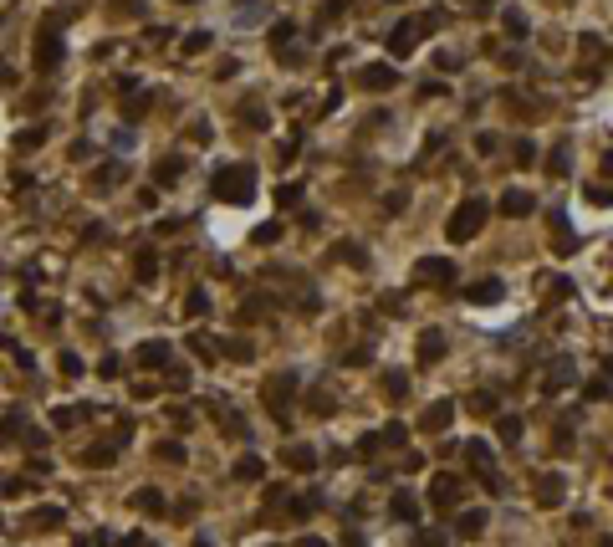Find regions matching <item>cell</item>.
Returning a JSON list of instances; mask_svg holds the SVG:
<instances>
[{"instance_id":"6da1fadb","label":"cell","mask_w":613,"mask_h":547,"mask_svg":"<svg viewBox=\"0 0 613 547\" xmlns=\"http://www.w3.org/2000/svg\"><path fill=\"white\" fill-rule=\"evenodd\" d=\"M215 194L225 205H251V194H256V169L251 164H225L215 174Z\"/></svg>"},{"instance_id":"7a4b0ae2","label":"cell","mask_w":613,"mask_h":547,"mask_svg":"<svg viewBox=\"0 0 613 547\" xmlns=\"http://www.w3.org/2000/svg\"><path fill=\"white\" fill-rule=\"evenodd\" d=\"M480 225H486V200H465L460 205V210H455L450 215V225H445V236L455 241V245H465V241H471L475 236V230Z\"/></svg>"},{"instance_id":"3957f363","label":"cell","mask_w":613,"mask_h":547,"mask_svg":"<svg viewBox=\"0 0 613 547\" xmlns=\"http://www.w3.org/2000/svg\"><path fill=\"white\" fill-rule=\"evenodd\" d=\"M296 384H302V379H296V373H276V379H266V389H261V399H266V409L276 414L281 425L292 420V394H296Z\"/></svg>"},{"instance_id":"277c9868","label":"cell","mask_w":613,"mask_h":547,"mask_svg":"<svg viewBox=\"0 0 613 547\" xmlns=\"http://www.w3.org/2000/svg\"><path fill=\"white\" fill-rule=\"evenodd\" d=\"M31 62H36V72H57L62 67V41H57V16H46L41 21V36H36V51H31Z\"/></svg>"},{"instance_id":"5b68a950","label":"cell","mask_w":613,"mask_h":547,"mask_svg":"<svg viewBox=\"0 0 613 547\" xmlns=\"http://www.w3.org/2000/svg\"><path fill=\"white\" fill-rule=\"evenodd\" d=\"M435 26V16H414V21H399L394 36H388V46H394V57H409L414 46H419V31H429Z\"/></svg>"},{"instance_id":"8992f818","label":"cell","mask_w":613,"mask_h":547,"mask_svg":"<svg viewBox=\"0 0 613 547\" xmlns=\"http://www.w3.org/2000/svg\"><path fill=\"white\" fill-rule=\"evenodd\" d=\"M460 450H465V461H471V471L486 481L491 491H501V476H496V465H491V445H486V440H471V445H460Z\"/></svg>"},{"instance_id":"52a82bcc","label":"cell","mask_w":613,"mask_h":547,"mask_svg":"<svg viewBox=\"0 0 613 547\" xmlns=\"http://www.w3.org/2000/svg\"><path fill=\"white\" fill-rule=\"evenodd\" d=\"M414 277H419V281H440V286H450V281H455V266L445 261V256H429V261L414 266Z\"/></svg>"},{"instance_id":"ba28073f","label":"cell","mask_w":613,"mask_h":547,"mask_svg":"<svg viewBox=\"0 0 613 547\" xmlns=\"http://www.w3.org/2000/svg\"><path fill=\"white\" fill-rule=\"evenodd\" d=\"M394 82H399V72H394V67H384V62L363 67V87H368V93H388Z\"/></svg>"},{"instance_id":"9c48e42d","label":"cell","mask_w":613,"mask_h":547,"mask_svg":"<svg viewBox=\"0 0 613 547\" xmlns=\"http://www.w3.org/2000/svg\"><path fill=\"white\" fill-rule=\"evenodd\" d=\"M388 517H394V522H419V501H414L409 491H399V497L388 501Z\"/></svg>"},{"instance_id":"30bf717a","label":"cell","mask_w":613,"mask_h":547,"mask_svg":"<svg viewBox=\"0 0 613 547\" xmlns=\"http://www.w3.org/2000/svg\"><path fill=\"white\" fill-rule=\"evenodd\" d=\"M501 215H516V220L531 215V194H527V189H506V194H501Z\"/></svg>"},{"instance_id":"8fae6325","label":"cell","mask_w":613,"mask_h":547,"mask_svg":"<svg viewBox=\"0 0 613 547\" xmlns=\"http://www.w3.org/2000/svg\"><path fill=\"white\" fill-rule=\"evenodd\" d=\"M537 501L542 506H557V501H563V476H537Z\"/></svg>"},{"instance_id":"7c38bea8","label":"cell","mask_w":613,"mask_h":547,"mask_svg":"<svg viewBox=\"0 0 613 547\" xmlns=\"http://www.w3.org/2000/svg\"><path fill=\"white\" fill-rule=\"evenodd\" d=\"M460 501V481L455 476H435V506H455Z\"/></svg>"},{"instance_id":"4fadbf2b","label":"cell","mask_w":613,"mask_h":547,"mask_svg":"<svg viewBox=\"0 0 613 547\" xmlns=\"http://www.w3.org/2000/svg\"><path fill=\"white\" fill-rule=\"evenodd\" d=\"M450 420H455V409H450V405H429V409H424V429H429V435L450 429Z\"/></svg>"},{"instance_id":"5bb4252c","label":"cell","mask_w":613,"mask_h":547,"mask_svg":"<svg viewBox=\"0 0 613 547\" xmlns=\"http://www.w3.org/2000/svg\"><path fill=\"white\" fill-rule=\"evenodd\" d=\"M62 522V506H41V512H31L21 522V532H36V527H57Z\"/></svg>"},{"instance_id":"9a60e30c","label":"cell","mask_w":613,"mask_h":547,"mask_svg":"<svg viewBox=\"0 0 613 547\" xmlns=\"http://www.w3.org/2000/svg\"><path fill=\"white\" fill-rule=\"evenodd\" d=\"M465 297H471V302H496V297H501V281H496V277H486V281L465 286Z\"/></svg>"},{"instance_id":"2e32d148","label":"cell","mask_w":613,"mask_h":547,"mask_svg":"<svg viewBox=\"0 0 613 547\" xmlns=\"http://www.w3.org/2000/svg\"><path fill=\"white\" fill-rule=\"evenodd\" d=\"M419 358H424V363L445 358V337H440V333H424V337H419Z\"/></svg>"},{"instance_id":"e0dca14e","label":"cell","mask_w":613,"mask_h":547,"mask_svg":"<svg viewBox=\"0 0 613 547\" xmlns=\"http://www.w3.org/2000/svg\"><path fill=\"white\" fill-rule=\"evenodd\" d=\"M286 465H292V471H312L317 455H312V445H292V450H286Z\"/></svg>"},{"instance_id":"ac0fdd59","label":"cell","mask_w":613,"mask_h":547,"mask_svg":"<svg viewBox=\"0 0 613 547\" xmlns=\"http://www.w3.org/2000/svg\"><path fill=\"white\" fill-rule=\"evenodd\" d=\"M138 363H149V369L169 363V343H143V348H138Z\"/></svg>"},{"instance_id":"d6986e66","label":"cell","mask_w":613,"mask_h":547,"mask_svg":"<svg viewBox=\"0 0 613 547\" xmlns=\"http://www.w3.org/2000/svg\"><path fill=\"white\" fill-rule=\"evenodd\" d=\"M133 506H138V512H149V517H159L164 512V497H159V491H133Z\"/></svg>"},{"instance_id":"ffe728a7","label":"cell","mask_w":613,"mask_h":547,"mask_svg":"<svg viewBox=\"0 0 613 547\" xmlns=\"http://www.w3.org/2000/svg\"><path fill=\"white\" fill-rule=\"evenodd\" d=\"M77 420H82V405H62V409H51V425H57V429H72Z\"/></svg>"},{"instance_id":"44dd1931","label":"cell","mask_w":613,"mask_h":547,"mask_svg":"<svg viewBox=\"0 0 613 547\" xmlns=\"http://www.w3.org/2000/svg\"><path fill=\"white\" fill-rule=\"evenodd\" d=\"M261 471H266V465H261V455H241V461H236V481H256Z\"/></svg>"},{"instance_id":"7402d4cb","label":"cell","mask_w":613,"mask_h":547,"mask_svg":"<svg viewBox=\"0 0 613 547\" xmlns=\"http://www.w3.org/2000/svg\"><path fill=\"white\" fill-rule=\"evenodd\" d=\"M455 527H460V537H475V532L486 527V512H460V522H455Z\"/></svg>"},{"instance_id":"603a6c76","label":"cell","mask_w":613,"mask_h":547,"mask_svg":"<svg viewBox=\"0 0 613 547\" xmlns=\"http://www.w3.org/2000/svg\"><path fill=\"white\" fill-rule=\"evenodd\" d=\"M185 312H189V317H205V312H210V292H189L185 297Z\"/></svg>"},{"instance_id":"cb8c5ba5","label":"cell","mask_w":613,"mask_h":547,"mask_svg":"<svg viewBox=\"0 0 613 547\" xmlns=\"http://www.w3.org/2000/svg\"><path fill=\"white\" fill-rule=\"evenodd\" d=\"M123 113H128V118H138V113H149V93H128V98H123Z\"/></svg>"},{"instance_id":"d4e9b609","label":"cell","mask_w":613,"mask_h":547,"mask_svg":"<svg viewBox=\"0 0 613 547\" xmlns=\"http://www.w3.org/2000/svg\"><path fill=\"white\" fill-rule=\"evenodd\" d=\"M153 179H159V185H174V179H179V159H159Z\"/></svg>"},{"instance_id":"484cf974","label":"cell","mask_w":613,"mask_h":547,"mask_svg":"<svg viewBox=\"0 0 613 547\" xmlns=\"http://www.w3.org/2000/svg\"><path fill=\"white\" fill-rule=\"evenodd\" d=\"M138 277H143V281L159 277V256H153V251H143V256H138Z\"/></svg>"},{"instance_id":"4316f807","label":"cell","mask_w":613,"mask_h":547,"mask_svg":"<svg viewBox=\"0 0 613 547\" xmlns=\"http://www.w3.org/2000/svg\"><path fill=\"white\" fill-rule=\"evenodd\" d=\"M57 369H62V379H77V373H82V358H77V353H62Z\"/></svg>"},{"instance_id":"83f0119b","label":"cell","mask_w":613,"mask_h":547,"mask_svg":"<svg viewBox=\"0 0 613 547\" xmlns=\"http://www.w3.org/2000/svg\"><path fill=\"white\" fill-rule=\"evenodd\" d=\"M542 286H547V297H557V302H563V297L572 292V281H567V277H547Z\"/></svg>"},{"instance_id":"f1b7e54d","label":"cell","mask_w":613,"mask_h":547,"mask_svg":"<svg viewBox=\"0 0 613 547\" xmlns=\"http://www.w3.org/2000/svg\"><path fill=\"white\" fill-rule=\"evenodd\" d=\"M384 389H388V399H404V394H409V379H404V373H388Z\"/></svg>"},{"instance_id":"f546056e","label":"cell","mask_w":613,"mask_h":547,"mask_svg":"<svg viewBox=\"0 0 613 547\" xmlns=\"http://www.w3.org/2000/svg\"><path fill=\"white\" fill-rule=\"evenodd\" d=\"M41 138H46V128H26V133L16 138V149H41Z\"/></svg>"},{"instance_id":"4dcf8cb0","label":"cell","mask_w":613,"mask_h":547,"mask_svg":"<svg viewBox=\"0 0 613 547\" xmlns=\"http://www.w3.org/2000/svg\"><path fill=\"white\" fill-rule=\"evenodd\" d=\"M511 154H516L521 164H531V159H537V143H531V138H516V143H511Z\"/></svg>"},{"instance_id":"1f68e13d","label":"cell","mask_w":613,"mask_h":547,"mask_svg":"<svg viewBox=\"0 0 613 547\" xmlns=\"http://www.w3.org/2000/svg\"><path fill=\"white\" fill-rule=\"evenodd\" d=\"M307 405H312V414H332V399L322 394V389H312V394H307Z\"/></svg>"},{"instance_id":"d6a6232c","label":"cell","mask_w":613,"mask_h":547,"mask_svg":"<svg viewBox=\"0 0 613 547\" xmlns=\"http://www.w3.org/2000/svg\"><path fill=\"white\" fill-rule=\"evenodd\" d=\"M506 31H511V36H527V16H521V10H506Z\"/></svg>"},{"instance_id":"836d02e7","label":"cell","mask_w":613,"mask_h":547,"mask_svg":"<svg viewBox=\"0 0 613 547\" xmlns=\"http://www.w3.org/2000/svg\"><path fill=\"white\" fill-rule=\"evenodd\" d=\"M501 440H506V445L521 440V420H516V414H506V420H501Z\"/></svg>"},{"instance_id":"e575fe53","label":"cell","mask_w":613,"mask_h":547,"mask_svg":"<svg viewBox=\"0 0 613 547\" xmlns=\"http://www.w3.org/2000/svg\"><path fill=\"white\" fill-rule=\"evenodd\" d=\"M588 200L593 205H613V185H588Z\"/></svg>"},{"instance_id":"d590c367","label":"cell","mask_w":613,"mask_h":547,"mask_svg":"<svg viewBox=\"0 0 613 547\" xmlns=\"http://www.w3.org/2000/svg\"><path fill=\"white\" fill-rule=\"evenodd\" d=\"M378 445H384V435H363V440H358V455L368 461V455H378Z\"/></svg>"},{"instance_id":"8d00e7d4","label":"cell","mask_w":613,"mask_h":547,"mask_svg":"<svg viewBox=\"0 0 613 547\" xmlns=\"http://www.w3.org/2000/svg\"><path fill=\"white\" fill-rule=\"evenodd\" d=\"M205 46H210V31H189L185 36V51H205Z\"/></svg>"},{"instance_id":"74e56055","label":"cell","mask_w":613,"mask_h":547,"mask_svg":"<svg viewBox=\"0 0 613 547\" xmlns=\"http://www.w3.org/2000/svg\"><path fill=\"white\" fill-rule=\"evenodd\" d=\"M312 512H317V497H296L292 501V517H312Z\"/></svg>"},{"instance_id":"f35d334b","label":"cell","mask_w":613,"mask_h":547,"mask_svg":"<svg viewBox=\"0 0 613 547\" xmlns=\"http://www.w3.org/2000/svg\"><path fill=\"white\" fill-rule=\"evenodd\" d=\"M189 348H194V353H200V358H215V343H210V337H200V333L189 337Z\"/></svg>"},{"instance_id":"ab89813d","label":"cell","mask_w":613,"mask_h":547,"mask_svg":"<svg viewBox=\"0 0 613 547\" xmlns=\"http://www.w3.org/2000/svg\"><path fill=\"white\" fill-rule=\"evenodd\" d=\"M97 373H102V379H118L123 369H118V358H113V353H102V363H97Z\"/></svg>"},{"instance_id":"60d3db41","label":"cell","mask_w":613,"mask_h":547,"mask_svg":"<svg viewBox=\"0 0 613 547\" xmlns=\"http://www.w3.org/2000/svg\"><path fill=\"white\" fill-rule=\"evenodd\" d=\"M496 409V394H475L471 399V414H491Z\"/></svg>"},{"instance_id":"b9f144b4","label":"cell","mask_w":613,"mask_h":547,"mask_svg":"<svg viewBox=\"0 0 613 547\" xmlns=\"http://www.w3.org/2000/svg\"><path fill=\"white\" fill-rule=\"evenodd\" d=\"M563 384H572V369H567V363H557V373L547 379V389H563Z\"/></svg>"},{"instance_id":"7bdbcfd3","label":"cell","mask_w":613,"mask_h":547,"mask_svg":"<svg viewBox=\"0 0 613 547\" xmlns=\"http://www.w3.org/2000/svg\"><path fill=\"white\" fill-rule=\"evenodd\" d=\"M337 261H353V266H363V261H368V256H363L358 245H343V251H337Z\"/></svg>"},{"instance_id":"ee69618b","label":"cell","mask_w":613,"mask_h":547,"mask_svg":"<svg viewBox=\"0 0 613 547\" xmlns=\"http://www.w3.org/2000/svg\"><path fill=\"white\" fill-rule=\"evenodd\" d=\"M547 169H552V174H567V143L552 154V164H547Z\"/></svg>"},{"instance_id":"f6af8a7d","label":"cell","mask_w":613,"mask_h":547,"mask_svg":"<svg viewBox=\"0 0 613 547\" xmlns=\"http://www.w3.org/2000/svg\"><path fill=\"white\" fill-rule=\"evenodd\" d=\"M225 353H230V358H251V343H245V337H236V343H225Z\"/></svg>"},{"instance_id":"bcb514c9","label":"cell","mask_w":613,"mask_h":547,"mask_svg":"<svg viewBox=\"0 0 613 547\" xmlns=\"http://www.w3.org/2000/svg\"><path fill=\"white\" fill-rule=\"evenodd\" d=\"M404 435H409L404 425H388V429H384V440H388V445H404Z\"/></svg>"},{"instance_id":"7dc6e473","label":"cell","mask_w":613,"mask_h":547,"mask_svg":"<svg viewBox=\"0 0 613 547\" xmlns=\"http://www.w3.org/2000/svg\"><path fill=\"white\" fill-rule=\"evenodd\" d=\"M159 455H164V461H185V450H179L174 440H164V445H159Z\"/></svg>"},{"instance_id":"c3c4849f","label":"cell","mask_w":613,"mask_h":547,"mask_svg":"<svg viewBox=\"0 0 613 547\" xmlns=\"http://www.w3.org/2000/svg\"><path fill=\"white\" fill-rule=\"evenodd\" d=\"M276 200H281V205H292V200H302V189H296V185H281V189H276Z\"/></svg>"},{"instance_id":"681fc988","label":"cell","mask_w":613,"mask_h":547,"mask_svg":"<svg viewBox=\"0 0 613 547\" xmlns=\"http://www.w3.org/2000/svg\"><path fill=\"white\" fill-rule=\"evenodd\" d=\"M419 547H445V542H440V537H419Z\"/></svg>"},{"instance_id":"f907efd6","label":"cell","mask_w":613,"mask_h":547,"mask_svg":"<svg viewBox=\"0 0 613 547\" xmlns=\"http://www.w3.org/2000/svg\"><path fill=\"white\" fill-rule=\"evenodd\" d=\"M348 547H363V537H353V532H348Z\"/></svg>"},{"instance_id":"816d5d0a","label":"cell","mask_w":613,"mask_h":547,"mask_svg":"<svg viewBox=\"0 0 613 547\" xmlns=\"http://www.w3.org/2000/svg\"><path fill=\"white\" fill-rule=\"evenodd\" d=\"M302 547H322V542H317V537H307V542H302Z\"/></svg>"},{"instance_id":"f5cc1de1","label":"cell","mask_w":613,"mask_h":547,"mask_svg":"<svg viewBox=\"0 0 613 547\" xmlns=\"http://www.w3.org/2000/svg\"><path fill=\"white\" fill-rule=\"evenodd\" d=\"M194 547H210V542H194Z\"/></svg>"},{"instance_id":"db71d44e","label":"cell","mask_w":613,"mask_h":547,"mask_svg":"<svg viewBox=\"0 0 613 547\" xmlns=\"http://www.w3.org/2000/svg\"><path fill=\"white\" fill-rule=\"evenodd\" d=\"M603 547H613V537H608V542H603Z\"/></svg>"},{"instance_id":"11a10c76","label":"cell","mask_w":613,"mask_h":547,"mask_svg":"<svg viewBox=\"0 0 613 547\" xmlns=\"http://www.w3.org/2000/svg\"><path fill=\"white\" fill-rule=\"evenodd\" d=\"M0 343H6V337H0Z\"/></svg>"}]
</instances>
